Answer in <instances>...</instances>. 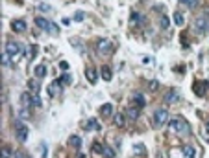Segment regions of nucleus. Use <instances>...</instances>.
<instances>
[{
  "label": "nucleus",
  "instance_id": "1",
  "mask_svg": "<svg viewBox=\"0 0 209 158\" xmlns=\"http://www.w3.org/2000/svg\"><path fill=\"white\" fill-rule=\"evenodd\" d=\"M168 127H170L172 131L180 132V134H189V132H191V127H189V123L183 118H172L168 121Z\"/></svg>",
  "mask_w": 209,
  "mask_h": 158
},
{
  "label": "nucleus",
  "instance_id": "2",
  "mask_svg": "<svg viewBox=\"0 0 209 158\" xmlns=\"http://www.w3.org/2000/svg\"><path fill=\"white\" fill-rule=\"evenodd\" d=\"M6 53L11 57V61L15 63L17 59H21L22 55V46L19 42H15V40H8V44H6Z\"/></svg>",
  "mask_w": 209,
  "mask_h": 158
},
{
  "label": "nucleus",
  "instance_id": "3",
  "mask_svg": "<svg viewBox=\"0 0 209 158\" xmlns=\"http://www.w3.org/2000/svg\"><path fill=\"white\" fill-rule=\"evenodd\" d=\"M35 24H37L41 30H44V31H50V33H54V35L59 31V28H58L54 22H50V20L43 19V17H37V19H35Z\"/></svg>",
  "mask_w": 209,
  "mask_h": 158
},
{
  "label": "nucleus",
  "instance_id": "4",
  "mask_svg": "<svg viewBox=\"0 0 209 158\" xmlns=\"http://www.w3.org/2000/svg\"><path fill=\"white\" fill-rule=\"evenodd\" d=\"M168 121V110L167 109H157L154 112V125L155 127H163Z\"/></svg>",
  "mask_w": 209,
  "mask_h": 158
},
{
  "label": "nucleus",
  "instance_id": "5",
  "mask_svg": "<svg viewBox=\"0 0 209 158\" xmlns=\"http://www.w3.org/2000/svg\"><path fill=\"white\" fill-rule=\"evenodd\" d=\"M194 30H196L198 33H202V35L209 33V19L206 15H204V17H198V19L194 20Z\"/></svg>",
  "mask_w": 209,
  "mask_h": 158
},
{
  "label": "nucleus",
  "instance_id": "6",
  "mask_svg": "<svg viewBox=\"0 0 209 158\" xmlns=\"http://www.w3.org/2000/svg\"><path fill=\"white\" fill-rule=\"evenodd\" d=\"M17 138L21 140V142H26V140H28V127H26L22 121L17 123Z\"/></svg>",
  "mask_w": 209,
  "mask_h": 158
},
{
  "label": "nucleus",
  "instance_id": "7",
  "mask_svg": "<svg viewBox=\"0 0 209 158\" xmlns=\"http://www.w3.org/2000/svg\"><path fill=\"white\" fill-rule=\"evenodd\" d=\"M96 48H98L100 53H109V52H111V42L107 39H100L96 42Z\"/></svg>",
  "mask_w": 209,
  "mask_h": 158
},
{
  "label": "nucleus",
  "instance_id": "8",
  "mask_svg": "<svg viewBox=\"0 0 209 158\" xmlns=\"http://www.w3.org/2000/svg\"><path fill=\"white\" fill-rule=\"evenodd\" d=\"M207 86H209V81L196 83V85H194V92H196L198 96H206V90H207Z\"/></svg>",
  "mask_w": 209,
  "mask_h": 158
},
{
  "label": "nucleus",
  "instance_id": "9",
  "mask_svg": "<svg viewBox=\"0 0 209 158\" xmlns=\"http://www.w3.org/2000/svg\"><path fill=\"white\" fill-rule=\"evenodd\" d=\"M59 86H61V83H59V81L50 83V85H48V88H46V90H48V96H52V98H54V96H58V94H59Z\"/></svg>",
  "mask_w": 209,
  "mask_h": 158
},
{
  "label": "nucleus",
  "instance_id": "10",
  "mask_svg": "<svg viewBox=\"0 0 209 158\" xmlns=\"http://www.w3.org/2000/svg\"><path fill=\"white\" fill-rule=\"evenodd\" d=\"M100 114H102L104 118H109V116L113 114V105H111V103H105V105H102V107H100Z\"/></svg>",
  "mask_w": 209,
  "mask_h": 158
},
{
  "label": "nucleus",
  "instance_id": "11",
  "mask_svg": "<svg viewBox=\"0 0 209 158\" xmlns=\"http://www.w3.org/2000/svg\"><path fill=\"white\" fill-rule=\"evenodd\" d=\"M11 30L13 31H24L26 30V22L24 20H13L11 22Z\"/></svg>",
  "mask_w": 209,
  "mask_h": 158
},
{
  "label": "nucleus",
  "instance_id": "12",
  "mask_svg": "<svg viewBox=\"0 0 209 158\" xmlns=\"http://www.w3.org/2000/svg\"><path fill=\"white\" fill-rule=\"evenodd\" d=\"M126 116L130 119H137L139 118V109H137V107H128V109H126Z\"/></svg>",
  "mask_w": 209,
  "mask_h": 158
},
{
  "label": "nucleus",
  "instance_id": "13",
  "mask_svg": "<svg viewBox=\"0 0 209 158\" xmlns=\"http://www.w3.org/2000/svg\"><path fill=\"white\" fill-rule=\"evenodd\" d=\"M85 74H87V79H89L91 83H96V81H98V74H96V70H94V68H87V70H85Z\"/></svg>",
  "mask_w": 209,
  "mask_h": 158
},
{
  "label": "nucleus",
  "instance_id": "14",
  "mask_svg": "<svg viewBox=\"0 0 209 158\" xmlns=\"http://www.w3.org/2000/svg\"><path fill=\"white\" fill-rule=\"evenodd\" d=\"M178 99H180V94H178L176 90H170L167 96H165V101H167V103H176Z\"/></svg>",
  "mask_w": 209,
  "mask_h": 158
},
{
  "label": "nucleus",
  "instance_id": "15",
  "mask_svg": "<svg viewBox=\"0 0 209 158\" xmlns=\"http://www.w3.org/2000/svg\"><path fill=\"white\" fill-rule=\"evenodd\" d=\"M85 129H89V131H100V123L96 121V119H89L87 121V125H85Z\"/></svg>",
  "mask_w": 209,
  "mask_h": 158
},
{
  "label": "nucleus",
  "instance_id": "16",
  "mask_svg": "<svg viewBox=\"0 0 209 158\" xmlns=\"http://www.w3.org/2000/svg\"><path fill=\"white\" fill-rule=\"evenodd\" d=\"M131 22H133V24H139V26H141V24H145V17H143L141 13L133 11V13H131Z\"/></svg>",
  "mask_w": 209,
  "mask_h": 158
},
{
  "label": "nucleus",
  "instance_id": "17",
  "mask_svg": "<svg viewBox=\"0 0 209 158\" xmlns=\"http://www.w3.org/2000/svg\"><path fill=\"white\" fill-rule=\"evenodd\" d=\"M183 153H185L187 158H196V149H194L192 145H185V147H183Z\"/></svg>",
  "mask_w": 209,
  "mask_h": 158
},
{
  "label": "nucleus",
  "instance_id": "18",
  "mask_svg": "<svg viewBox=\"0 0 209 158\" xmlns=\"http://www.w3.org/2000/svg\"><path fill=\"white\" fill-rule=\"evenodd\" d=\"M91 151H93V153H98V155H104V145H102V143H100V142H94V143H93V145H91Z\"/></svg>",
  "mask_w": 209,
  "mask_h": 158
},
{
  "label": "nucleus",
  "instance_id": "19",
  "mask_svg": "<svg viewBox=\"0 0 209 158\" xmlns=\"http://www.w3.org/2000/svg\"><path fill=\"white\" fill-rule=\"evenodd\" d=\"M69 143H70L74 149H80V145H82V138H80V136H70V138H69Z\"/></svg>",
  "mask_w": 209,
  "mask_h": 158
},
{
  "label": "nucleus",
  "instance_id": "20",
  "mask_svg": "<svg viewBox=\"0 0 209 158\" xmlns=\"http://www.w3.org/2000/svg\"><path fill=\"white\" fill-rule=\"evenodd\" d=\"M115 125H117V127L126 125V116L124 114H115Z\"/></svg>",
  "mask_w": 209,
  "mask_h": 158
},
{
  "label": "nucleus",
  "instance_id": "21",
  "mask_svg": "<svg viewBox=\"0 0 209 158\" xmlns=\"http://www.w3.org/2000/svg\"><path fill=\"white\" fill-rule=\"evenodd\" d=\"M21 99H22V103H24V107H32V94L30 92H24Z\"/></svg>",
  "mask_w": 209,
  "mask_h": 158
},
{
  "label": "nucleus",
  "instance_id": "22",
  "mask_svg": "<svg viewBox=\"0 0 209 158\" xmlns=\"http://www.w3.org/2000/svg\"><path fill=\"white\" fill-rule=\"evenodd\" d=\"M33 107H35V109H39V107H41V98L37 96V92H35V94H32V109H33Z\"/></svg>",
  "mask_w": 209,
  "mask_h": 158
},
{
  "label": "nucleus",
  "instance_id": "23",
  "mask_svg": "<svg viewBox=\"0 0 209 158\" xmlns=\"http://www.w3.org/2000/svg\"><path fill=\"white\" fill-rule=\"evenodd\" d=\"M28 86H30V90H33V94H35V92L39 90V81H37V79H30V81H28Z\"/></svg>",
  "mask_w": 209,
  "mask_h": 158
},
{
  "label": "nucleus",
  "instance_id": "24",
  "mask_svg": "<svg viewBox=\"0 0 209 158\" xmlns=\"http://www.w3.org/2000/svg\"><path fill=\"white\" fill-rule=\"evenodd\" d=\"M174 22H176L178 26H183V22H185V17H183L180 11H176V13H174Z\"/></svg>",
  "mask_w": 209,
  "mask_h": 158
},
{
  "label": "nucleus",
  "instance_id": "25",
  "mask_svg": "<svg viewBox=\"0 0 209 158\" xmlns=\"http://www.w3.org/2000/svg\"><path fill=\"white\" fill-rule=\"evenodd\" d=\"M133 101L137 103V107H139V109H141V107H145V103H146L145 98H143V94H135V96H133Z\"/></svg>",
  "mask_w": 209,
  "mask_h": 158
},
{
  "label": "nucleus",
  "instance_id": "26",
  "mask_svg": "<svg viewBox=\"0 0 209 158\" xmlns=\"http://www.w3.org/2000/svg\"><path fill=\"white\" fill-rule=\"evenodd\" d=\"M35 76H37V77H44V76H46V66H44V64H39V66L35 68Z\"/></svg>",
  "mask_w": 209,
  "mask_h": 158
},
{
  "label": "nucleus",
  "instance_id": "27",
  "mask_svg": "<svg viewBox=\"0 0 209 158\" xmlns=\"http://www.w3.org/2000/svg\"><path fill=\"white\" fill-rule=\"evenodd\" d=\"M111 76H113V74H111V70H109L107 66H102V79L109 81V79H111Z\"/></svg>",
  "mask_w": 209,
  "mask_h": 158
},
{
  "label": "nucleus",
  "instance_id": "28",
  "mask_svg": "<svg viewBox=\"0 0 209 158\" xmlns=\"http://www.w3.org/2000/svg\"><path fill=\"white\" fill-rule=\"evenodd\" d=\"M11 156V149L8 147V145H4L2 147V155H0V158H9Z\"/></svg>",
  "mask_w": 209,
  "mask_h": 158
},
{
  "label": "nucleus",
  "instance_id": "29",
  "mask_svg": "<svg viewBox=\"0 0 209 158\" xmlns=\"http://www.w3.org/2000/svg\"><path fill=\"white\" fill-rule=\"evenodd\" d=\"M37 50H39L37 46H30V48H28V57H30V59H33V57L37 55Z\"/></svg>",
  "mask_w": 209,
  "mask_h": 158
},
{
  "label": "nucleus",
  "instance_id": "30",
  "mask_svg": "<svg viewBox=\"0 0 209 158\" xmlns=\"http://www.w3.org/2000/svg\"><path fill=\"white\" fill-rule=\"evenodd\" d=\"M183 6H189V7H196L198 6V0H180Z\"/></svg>",
  "mask_w": 209,
  "mask_h": 158
},
{
  "label": "nucleus",
  "instance_id": "31",
  "mask_svg": "<svg viewBox=\"0 0 209 158\" xmlns=\"http://www.w3.org/2000/svg\"><path fill=\"white\" fill-rule=\"evenodd\" d=\"M58 81H59V83H65V85H70V83H72V79H70V76H69V74H63Z\"/></svg>",
  "mask_w": 209,
  "mask_h": 158
},
{
  "label": "nucleus",
  "instance_id": "32",
  "mask_svg": "<svg viewBox=\"0 0 209 158\" xmlns=\"http://www.w3.org/2000/svg\"><path fill=\"white\" fill-rule=\"evenodd\" d=\"M11 63H13V61H11V57H9L8 53H2V64H4V66H9Z\"/></svg>",
  "mask_w": 209,
  "mask_h": 158
},
{
  "label": "nucleus",
  "instance_id": "33",
  "mask_svg": "<svg viewBox=\"0 0 209 158\" xmlns=\"http://www.w3.org/2000/svg\"><path fill=\"white\" fill-rule=\"evenodd\" d=\"M28 109H30V107L21 109V112H19V114H21V118H30V110H28Z\"/></svg>",
  "mask_w": 209,
  "mask_h": 158
},
{
  "label": "nucleus",
  "instance_id": "34",
  "mask_svg": "<svg viewBox=\"0 0 209 158\" xmlns=\"http://www.w3.org/2000/svg\"><path fill=\"white\" fill-rule=\"evenodd\" d=\"M84 19H85L84 11H76V13H74V20H78V22H80V20H84Z\"/></svg>",
  "mask_w": 209,
  "mask_h": 158
},
{
  "label": "nucleus",
  "instance_id": "35",
  "mask_svg": "<svg viewBox=\"0 0 209 158\" xmlns=\"http://www.w3.org/2000/svg\"><path fill=\"white\" fill-rule=\"evenodd\" d=\"M37 9L43 11V13H48V11H50V6H46V4H39V6H37Z\"/></svg>",
  "mask_w": 209,
  "mask_h": 158
},
{
  "label": "nucleus",
  "instance_id": "36",
  "mask_svg": "<svg viewBox=\"0 0 209 158\" xmlns=\"http://www.w3.org/2000/svg\"><path fill=\"white\" fill-rule=\"evenodd\" d=\"M170 26V20H168V17H163L161 19V28H168Z\"/></svg>",
  "mask_w": 209,
  "mask_h": 158
},
{
  "label": "nucleus",
  "instance_id": "37",
  "mask_svg": "<svg viewBox=\"0 0 209 158\" xmlns=\"http://www.w3.org/2000/svg\"><path fill=\"white\" fill-rule=\"evenodd\" d=\"M148 88H150V90H155V88H157V81H150V83H148Z\"/></svg>",
  "mask_w": 209,
  "mask_h": 158
},
{
  "label": "nucleus",
  "instance_id": "38",
  "mask_svg": "<svg viewBox=\"0 0 209 158\" xmlns=\"http://www.w3.org/2000/svg\"><path fill=\"white\" fill-rule=\"evenodd\" d=\"M104 155H105V156H109V158H113V156H115V155H113V151H111L109 147H107V149L104 151Z\"/></svg>",
  "mask_w": 209,
  "mask_h": 158
},
{
  "label": "nucleus",
  "instance_id": "39",
  "mask_svg": "<svg viewBox=\"0 0 209 158\" xmlns=\"http://www.w3.org/2000/svg\"><path fill=\"white\" fill-rule=\"evenodd\" d=\"M59 68H61V70H67V68H69V63H67V61H61V63H59Z\"/></svg>",
  "mask_w": 209,
  "mask_h": 158
},
{
  "label": "nucleus",
  "instance_id": "40",
  "mask_svg": "<svg viewBox=\"0 0 209 158\" xmlns=\"http://www.w3.org/2000/svg\"><path fill=\"white\" fill-rule=\"evenodd\" d=\"M15 158H28V156H26V153L19 151V153H15Z\"/></svg>",
  "mask_w": 209,
  "mask_h": 158
}]
</instances>
